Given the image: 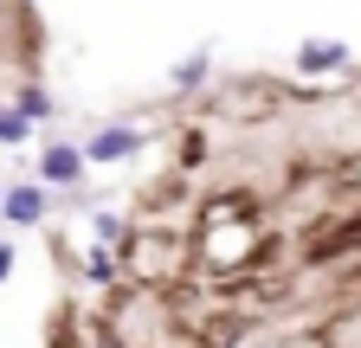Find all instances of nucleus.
<instances>
[{"mask_svg":"<svg viewBox=\"0 0 361 348\" xmlns=\"http://www.w3.org/2000/svg\"><path fill=\"white\" fill-rule=\"evenodd\" d=\"M26 136H32V123H26L13 104H0V142H26Z\"/></svg>","mask_w":361,"mask_h":348,"instance_id":"nucleus-8","label":"nucleus"},{"mask_svg":"<svg viewBox=\"0 0 361 348\" xmlns=\"http://www.w3.org/2000/svg\"><path fill=\"white\" fill-rule=\"evenodd\" d=\"M342 65H348L342 39H303L297 46V71H342Z\"/></svg>","mask_w":361,"mask_h":348,"instance_id":"nucleus-4","label":"nucleus"},{"mask_svg":"<svg viewBox=\"0 0 361 348\" xmlns=\"http://www.w3.org/2000/svg\"><path fill=\"white\" fill-rule=\"evenodd\" d=\"M90 226H97V245H116V239H123V220H116V213H104V206L90 213Z\"/></svg>","mask_w":361,"mask_h":348,"instance_id":"nucleus-9","label":"nucleus"},{"mask_svg":"<svg viewBox=\"0 0 361 348\" xmlns=\"http://www.w3.org/2000/svg\"><path fill=\"white\" fill-rule=\"evenodd\" d=\"M207 71H213V58H207V52H194V58H180V65H174V84H180V91H194Z\"/></svg>","mask_w":361,"mask_h":348,"instance_id":"nucleus-7","label":"nucleus"},{"mask_svg":"<svg viewBox=\"0 0 361 348\" xmlns=\"http://www.w3.org/2000/svg\"><path fill=\"white\" fill-rule=\"evenodd\" d=\"M116 271H123V265H116L110 245H90V251H84V278H90V284H116Z\"/></svg>","mask_w":361,"mask_h":348,"instance_id":"nucleus-5","label":"nucleus"},{"mask_svg":"<svg viewBox=\"0 0 361 348\" xmlns=\"http://www.w3.org/2000/svg\"><path fill=\"white\" fill-rule=\"evenodd\" d=\"M84 168H90V161H84V149L52 136V142L39 149V187H78V181H84Z\"/></svg>","mask_w":361,"mask_h":348,"instance_id":"nucleus-1","label":"nucleus"},{"mask_svg":"<svg viewBox=\"0 0 361 348\" xmlns=\"http://www.w3.org/2000/svg\"><path fill=\"white\" fill-rule=\"evenodd\" d=\"M0 220H13V226H39L45 220V187L39 181H20L0 194Z\"/></svg>","mask_w":361,"mask_h":348,"instance_id":"nucleus-3","label":"nucleus"},{"mask_svg":"<svg viewBox=\"0 0 361 348\" xmlns=\"http://www.w3.org/2000/svg\"><path fill=\"white\" fill-rule=\"evenodd\" d=\"M13 258H20V251H13L7 239H0V284H7V278H13Z\"/></svg>","mask_w":361,"mask_h":348,"instance_id":"nucleus-10","label":"nucleus"},{"mask_svg":"<svg viewBox=\"0 0 361 348\" xmlns=\"http://www.w3.org/2000/svg\"><path fill=\"white\" fill-rule=\"evenodd\" d=\"M149 149V136H142V129H135V123H110V129H97V136H90L84 142V161H129V155H142Z\"/></svg>","mask_w":361,"mask_h":348,"instance_id":"nucleus-2","label":"nucleus"},{"mask_svg":"<svg viewBox=\"0 0 361 348\" xmlns=\"http://www.w3.org/2000/svg\"><path fill=\"white\" fill-rule=\"evenodd\" d=\"M13 110H20L26 123H45V116H52V97H45V91H39V84H26V91L13 97Z\"/></svg>","mask_w":361,"mask_h":348,"instance_id":"nucleus-6","label":"nucleus"}]
</instances>
